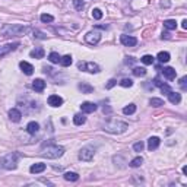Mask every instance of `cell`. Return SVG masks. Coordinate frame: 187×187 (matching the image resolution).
<instances>
[{
	"label": "cell",
	"instance_id": "obj_1",
	"mask_svg": "<svg viewBox=\"0 0 187 187\" xmlns=\"http://www.w3.org/2000/svg\"><path fill=\"white\" fill-rule=\"evenodd\" d=\"M29 32V26H24L19 24H7L2 28L3 37H21Z\"/></svg>",
	"mask_w": 187,
	"mask_h": 187
},
{
	"label": "cell",
	"instance_id": "obj_2",
	"mask_svg": "<svg viewBox=\"0 0 187 187\" xmlns=\"http://www.w3.org/2000/svg\"><path fill=\"white\" fill-rule=\"evenodd\" d=\"M129 129V124L124 123V121H120V120H110L107 121L104 124V130L108 132V133H114V134H120L123 132Z\"/></svg>",
	"mask_w": 187,
	"mask_h": 187
},
{
	"label": "cell",
	"instance_id": "obj_3",
	"mask_svg": "<svg viewBox=\"0 0 187 187\" xmlns=\"http://www.w3.org/2000/svg\"><path fill=\"white\" fill-rule=\"evenodd\" d=\"M63 154H64V148L58 146V145H50V146L43 149V154L41 155H43L44 158L56 159V158H60Z\"/></svg>",
	"mask_w": 187,
	"mask_h": 187
},
{
	"label": "cell",
	"instance_id": "obj_4",
	"mask_svg": "<svg viewBox=\"0 0 187 187\" xmlns=\"http://www.w3.org/2000/svg\"><path fill=\"white\" fill-rule=\"evenodd\" d=\"M18 159H19V155L16 154V152L7 154L2 159V167L6 168V170H15V168L18 167Z\"/></svg>",
	"mask_w": 187,
	"mask_h": 187
},
{
	"label": "cell",
	"instance_id": "obj_5",
	"mask_svg": "<svg viewBox=\"0 0 187 187\" xmlns=\"http://www.w3.org/2000/svg\"><path fill=\"white\" fill-rule=\"evenodd\" d=\"M77 67H79L81 70H85V72H89V73L100 72V66L95 64V63H92V62H79Z\"/></svg>",
	"mask_w": 187,
	"mask_h": 187
},
{
	"label": "cell",
	"instance_id": "obj_6",
	"mask_svg": "<svg viewBox=\"0 0 187 187\" xmlns=\"http://www.w3.org/2000/svg\"><path fill=\"white\" fill-rule=\"evenodd\" d=\"M94 154H95V151L92 146H85V148L81 149V152H79V159L81 161H91L94 158Z\"/></svg>",
	"mask_w": 187,
	"mask_h": 187
},
{
	"label": "cell",
	"instance_id": "obj_7",
	"mask_svg": "<svg viewBox=\"0 0 187 187\" xmlns=\"http://www.w3.org/2000/svg\"><path fill=\"white\" fill-rule=\"evenodd\" d=\"M100 40H101V34L98 32V31H91V32H88L86 35H85V41H86L88 44H91V45L98 44Z\"/></svg>",
	"mask_w": 187,
	"mask_h": 187
},
{
	"label": "cell",
	"instance_id": "obj_8",
	"mask_svg": "<svg viewBox=\"0 0 187 187\" xmlns=\"http://www.w3.org/2000/svg\"><path fill=\"white\" fill-rule=\"evenodd\" d=\"M19 45H21L19 43H12V44H6L3 47H0V57H5L6 54H9L10 51H15Z\"/></svg>",
	"mask_w": 187,
	"mask_h": 187
},
{
	"label": "cell",
	"instance_id": "obj_9",
	"mask_svg": "<svg viewBox=\"0 0 187 187\" xmlns=\"http://www.w3.org/2000/svg\"><path fill=\"white\" fill-rule=\"evenodd\" d=\"M120 43L126 47H134L138 44V40L134 37H130V35H121L120 37Z\"/></svg>",
	"mask_w": 187,
	"mask_h": 187
},
{
	"label": "cell",
	"instance_id": "obj_10",
	"mask_svg": "<svg viewBox=\"0 0 187 187\" xmlns=\"http://www.w3.org/2000/svg\"><path fill=\"white\" fill-rule=\"evenodd\" d=\"M9 119L13 123H19L21 119H22V113L18 108H12V110H9Z\"/></svg>",
	"mask_w": 187,
	"mask_h": 187
},
{
	"label": "cell",
	"instance_id": "obj_11",
	"mask_svg": "<svg viewBox=\"0 0 187 187\" xmlns=\"http://www.w3.org/2000/svg\"><path fill=\"white\" fill-rule=\"evenodd\" d=\"M47 101H48V105L51 107H60L63 104V98L58 95H50Z\"/></svg>",
	"mask_w": 187,
	"mask_h": 187
},
{
	"label": "cell",
	"instance_id": "obj_12",
	"mask_svg": "<svg viewBox=\"0 0 187 187\" xmlns=\"http://www.w3.org/2000/svg\"><path fill=\"white\" fill-rule=\"evenodd\" d=\"M96 108H98V107H96V104H94V102H83L81 105L82 113H86V114L96 111Z\"/></svg>",
	"mask_w": 187,
	"mask_h": 187
},
{
	"label": "cell",
	"instance_id": "obj_13",
	"mask_svg": "<svg viewBox=\"0 0 187 187\" xmlns=\"http://www.w3.org/2000/svg\"><path fill=\"white\" fill-rule=\"evenodd\" d=\"M19 67L22 69V72H24L25 75H28V76L34 73V66L31 64V63H28V62H21Z\"/></svg>",
	"mask_w": 187,
	"mask_h": 187
},
{
	"label": "cell",
	"instance_id": "obj_14",
	"mask_svg": "<svg viewBox=\"0 0 187 187\" xmlns=\"http://www.w3.org/2000/svg\"><path fill=\"white\" fill-rule=\"evenodd\" d=\"M161 72H162V75L167 79H170V81H173V79H175V70H174L173 67H164V69H161Z\"/></svg>",
	"mask_w": 187,
	"mask_h": 187
},
{
	"label": "cell",
	"instance_id": "obj_15",
	"mask_svg": "<svg viewBox=\"0 0 187 187\" xmlns=\"http://www.w3.org/2000/svg\"><path fill=\"white\" fill-rule=\"evenodd\" d=\"M32 88L35 92H43L44 89H45V82H44L43 79H35V81L32 82Z\"/></svg>",
	"mask_w": 187,
	"mask_h": 187
},
{
	"label": "cell",
	"instance_id": "obj_16",
	"mask_svg": "<svg viewBox=\"0 0 187 187\" xmlns=\"http://www.w3.org/2000/svg\"><path fill=\"white\" fill-rule=\"evenodd\" d=\"M159 143H161L159 138L152 136V138H149V140H148V149H149V151H155V149L159 146Z\"/></svg>",
	"mask_w": 187,
	"mask_h": 187
},
{
	"label": "cell",
	"instance_id": "obj_17",
	"mask_svg": "<svg viewBox=\"0 0 187 187\" xmlns=\"http://www.w3.org/2000/svg\"><path fill=\"white\" fill-rule=\"evenodd\" d=\"M44 170H45V164H43V162L34 164V165H31V168H29V171L32 174H40V173H43Z\"/></svg>",
	"mask_w": 187,
	"mask_h": 187
},
{
	"label": "cell",
	"instance_id": "obj_18",
	"mask_svg": "<svg viewBox=\"0 0 187 187\" xmlns=\"http://www.w3.org/2000/svg\"><path fill=\"white\" fill-rule=\"evenodd\" d=\"M38 130H40V124L37 121H31V123H28V126H26V132H28L29 134L38 133Z\"/></svg>",
	"mask_w": 187,
	"mask_h": 187
},
{
	"label": "cell",
	"instance_id": "obj_19",
	"mask_svg": "<svg viewBox=\"0 0 187 187\" xmlns=\"http://www.w3.org/2000/svg\"><path fill=\"white\" fill-rule=\"evenodd\" d=\"M167 96H168V100H170L171 104H178V102L181 101V95H180L178 92H173V91H171Z\"/></svg>",
	"mask_w": 187,
	"mask_h": 187
},
{
	"label": "cell",
	"instance_id": "obj_20",
	"mask_svg": "<svg viewBox=\"0 0 187 187\" xmlns=\"http://www.w3.org/2000/svg\"><path fill=\"white\" fill-rule=\"evenodd\" d=\"M44 54H45L44 48L38 47V48H35V50H32V51L29 53V56H31V57H34V58H43Z\"/></svg>",
	"mask_w": 187,
	"mask_h": 187
},
{
	"label": "cell",
	"instance_id": "obj_21",
	"mask_svg": "<svg viewBox=\"0 0 187 187\" xmlns=\"http://www.w3.org/2000/svg\"><path fill=\"white\" fill-rule=\"evenodd\" d=\"M60 64H62L63 67L70 66V64H72V56H70V54H66V56L60 57Z\"/></svg>",
	"mask_w": 187,
	"mask_h": 187
},
{
	"label": "cell",
	"instance_id": "obj_22",
	"mask_svg": "<svg viewBox=\"0 0 187 187\" xmlns=\"http://www.w3.org/2000/svg\"><path fill=\"white\" fill-rule=\"evenodd\" d=\"M79 89L82 91V94H91V92L94 91V88H92L91 85H88V83H85V82H82V83H79Z\"/></svg>",
	"mask_w": 187,
	"mask_h": 187
},
{
	"label": "cell",
	"instance_id": "obj_23",
	"mask_svg": "<svg viewBox=\"0 0 187 187\" xmlns=\"http://www.w3.org/2000/svg\"><path fill=\"white\" fill-rule=\"evenodd\" d=\"M164 28H167V29H170V31H173V29L177 28V22H175L174 19L164 21Z\"/></svg>",
	"mask_w": 187,
	"mask_h": 187
},
{
	"label": "cell",
	"instance_id": "obj_24",
	"mask_svg": "<svg viewBox=\"0 0 187 187\" xmlns=\"http://www.w3.org/2000/svg\"><path fill=\"white\" fill-rule=\"evenodd\" d=\"M85 121H86V117H85L83 114H76L75 117H73V123H75L76 126H82Z\"/></svg>",
	"mask_w": 187,
	"mask_h": 187
},
{
	"label": "cell",
	"instance_id": "obj_25",
	"mask_svg": "<svg viewBox=\"0 0 187 187\" xmlns=\"http://www.w3.org/2000/svg\"><path fill=\"white\" fill-rule=\"evenodd\" d=\"M64 180H67V181H77L79 180V174L77 173H64Z\"/></svg>",
	"mask_w": 187,
	"mask_h": 187
},
{
	"label": "cell",
	"instance_id": "obj_26",
	"mask_svg": "<svg viewBox=\"0 0 187 187\" xmlns=\"http://www.w3.org/2000/svg\"><path fill=\"white\" fill-rule=\"evenodd\" d=\"M157 58H158L161 63H167V62H170V53H167V51H161V53H158Z\"/></svg>",
	"mask_w": 187,
	"mask_h": 187
},
{
	"label": "cell",
	"instance_id": "obj_27",
	"mask_svg": "<svg viewBox=\"0 0 187 187\" xmlns=\"http://www.w3.org/2000/svg\"><path fill=\"white\" fill-rule=\"evenodd\" d=\"M142 162H143V158H142V157H136V158L134 159H132V161H130V167H133V168H138V167H140V165H142Z\"/></svg>",
	"mask_w": 187,
	"mask_h": 187
},
{
	"label": "cell",
	"instance_id": "obj_28",
	"mask_svg": "<svg viewBox=\"0 0 187 187\" xmlns=\"http://www.w3.org/2000/svg\"><path fill=\"white\" fill-rule=\"evenodd\" d=\"M134 111H136V105H134V104H129V105H126L124 108H123V113H124L126 115L133 114Z\"/></svg>",
	"mask_w": 187,
	"mask_h": 187
},
{
	"label": "cell",
	"instance_id": "obj_29",
	"mask_svg": "<svg viewBox=\"0 0 187 187\" xmlns=\"http://www.w3.org/2000/svg\"><path fill=\"white\" fill-rule=\"evenodd\" d=\"M149 104L152 107H162L164 101L161 100V98H151V100H149Z\"/></svg>",
	"mask_w": 187,
	"mask_h": 187
},
{
	"label": "cell",
	"instance_id": "obj_30",
	"mask_svg": "<svg viewBox=\"0 0 187 187\" xmlns=\"http://www.w3.org/2000/svg\"><path fill=\"white\" fill-rule=\"evenodd\" d=\"M48 60L51 63H60V56H58V53L53 51V53L48 54Z\"/></svg>",
	"mask_w": 187,
	"mask_h": 187
},
{
	"label": "cell",
	"instance_id": "obj_31",
	"mask_svg": "<svg viewBox=\"0 0 187 187\" xmlns=\"http://www.w3.org/2000/svg\"><path fill=\"white\" fill-rule=\"evenodd\" d=\"M154 60H155V58L152 57L151 54H145L143 57L140 58V62L143 63V64H152V63H154Z\"/></svg>",
	"mask_w": 187,
	"mask_h": 187
},
{
	"label": "cell",
	"instance_id": "obj_32",
	"mask_svg": "<svg viewBox=\"0 0 187 187\" xmlns=\"http://www.w3.org/2000/svg\"><path fill=\"white\" fill-rule=\"evenodd\" d=\"M133 75L134 76H145L146 75V70H145L143 67H134L133 69Z\"/></svg>",
	"mask_w": 187,
	"mask_h": 187
},
{
	"label": "cell",
	"instance_id": "obj_33",
	"mask_svg": "<svg viewBox=\"0 0 187 187\" xmlns=\"http://www.w3.org/2000/svg\"><path fill=\"white\" fill-rule=\"evenodd\" d=\"M120 85L123 88H130L132 85H133V81H132V79H127V77H124V79H121V81H120Z\"/></svg>",
	"mask_w": 187,
	"mask_h": 187
},
{
	"label": "cell",
	"instance_id": "obj_34",
	"mask_svg": "<svg viewBox=\"0 0 187 187\" xmlns=\"http://www.w3.org/2000/svg\"><path fill=\"white\" fill-rule=\"evenodd\" d=\"M41 21H43L44 24H47V22H53L54 18L51 16V15H48V13H43V15H41Z\"/></svg>",
	"mask_w": 187,
	"mask_h": 187
},
{
	"label": "cell",
	"instance_id": "obj_35",
	"mask_svg": "<svg viewBox=\"0 0 187 187\" xmlns=\"http://www.w3.org/2000/svg\"><path fill=\"white\" fill-rule=\"evenodd\" d=\"M159 88H161V92H162V94H165V95H168L170 92L173 91V89H171V86H170V85H167V83H162Z\"/></svg>",
	"mask_w": 187,
	"mask_h": 187
},
{
	"label": "cell",
	"instance_id": "obj_36",
	"mask_svg": "<svg viewBox=\"0 0 187 187\" xmlns=\"http://www.w3.org/2000/svg\"><path fill=\"white\" fill-rule=\"evenodd\" d=\"M73 5H75L76 10H82L83 7H85V3H83L82 0H73Z\"/></svg>",
	"mask_w": 187,
	"mask_h": 187
},
{
	"label": "cell",
	"instance_id": "obj_37",
	"mask_svg": "<svg viewBox=\"0 0 187 187\" xmlns=\"http://www.w3.org/2000/svg\"><path fill=\"white\" fill-rule=\"evenodd\" d=\"M92 18H94V19H101V18H102V12H101L100 9H94L92 10Z\"/></svg>",
	"mask_w": 187,
	"mask_h": 187
},
{
	"label": "cell",
	"instance_id": "obj_38",
	"mask_svg": "<svg viewBox=\"0 0 187 187\" xmlns=\"http://www.w3.org/2000/svg\"><path fill=\"white\" fill-rule=\"evenodd\" d=\"M143 148H145L143 142H136V143L133 145V149L136 151V152H142V151H143Z\"/></svg>",
	"mask_w": 187,
	"mask_h": 187
},
{
	"label": "cell",
	"instance_id": "obj_39",
	"mask_svg": "<svg viewBox=\"0 0 187 187\" xmlns=\"http://www.w3.org/2000/svg\"><path fill=\"white\" fill-rule=\"evenodd\" d=\"M186 82H187V76H183L181 79H180V82H178L183 91H187V85H186Z\"/></svg>",
	"mask_w": 187,
	"mask_h": 187
},
{
	"label": "cell",
	"instance_id": "obj_40",
	"mask_svg": "<svg viewBox=\"0 0 187 187\" xmlns=\"http://www.w3.org/2000/svg\"><path fill=\"white\" fill-rule=\"evenodd\" d=\"M34 37H37V38H40V40H45V38H47V35H45V34H43L41 31H37V29L34 31Z\"/></svg>",
	"mask_w": 187,
	"mask_h": 187
},
{
	"label": "cell",
	"instance_id": "obj_41",
	"mask_svg": "<svg viewBox=\"0 0 187 187\" xmlns=\"http://www.w3.org/2000/svg\"><path fill=\"white\" fill-rule=\"evenodd\" d=\"M115 83H117V81H115V79H110V81H108V83L105 85V88H107V89H111V88L114 86Z\"/></svg>",
	"mask_w": 187,
	"mask_h": 187
},
{
	"label": "cell",
	"instance_id": "obj_42",
	"mask_svg": "<svg viewBox=\"0 0 187 187\" xmlns=\"http://www.w3.org/2000/svg\"><path fill=\"white\" fill-rule=\"evenodd\" d=\"M154 83L157 85V86H161L164 82H161V79H159V77H155V79H154Z\"/></svg>",
	"mask_w": 187,
	"mask_h": 187
},
{
	"label": "cell",
	"instance_id": "obj_43",
	"mask_svg": "<svg viewBox=\"0 0 187 187\" xmlns=\"http://www.w3.org/2000/svg\"><path fill=\"white\" fill-rule=\"evenodd\" d=\"M181 26H183V29H187V19H184L181 22Z\"/></svg>",
	"mask_w": 187,
	"mask_h": 187
},
{
	"label": "cell",
	"instance_id": "obj_44",
	"mask_svg": "<svg viewBox=\"0 0 187 187\" xmlns=\"http://www.w3.org/2000/svg\"><path fill=\"white\" fill-rule=\"evenodd\" d=\"M183 173H184V174H187V167H186V165L183 167Z\"/></svg>",
	"mask_w": 187,
	"mask_h": 187
}]
</instances>
